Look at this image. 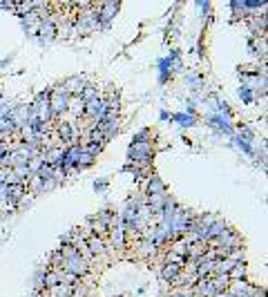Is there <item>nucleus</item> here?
Listing matches in <instances>:
<instances>
[{
    "instance_id": "nucleus-23",
    "label": "nucleus",
    "mask_w": 268,
    "mask_h": 297,
    "mask_svg": "<svg viewBox=\"0 0 268 297\" xmlns=\"http://www.w3.org/2000/svg\"><path fill=\"white\" fill-rule=\"evenodd\" d=\"M172 121L179 123V128H192L194 123H197V116H190V114L186 112H179V114H172Z\"/></svg>"
},
{
    "instance_id": "nucleus-43",
    "label": "nucleus",
    "mask_w": 268,
    "mask_h": 297,
    "mask_svg": "<svg viewBox=\"0 0 268 297\" xmlns=\"http://www.w3.org/2000/svg\"><path fill=\"white\" fill-rule=\"evenodd\" d=\"M0 96H2V88H0Z\"/></svg>"
},
{
    "instance_id": "nucleus-10",
    "label": "nucleus",
    "mask_w": 268,
    "mask_h": 297,
    "mask_svg": "<svg viewBox=\"0 0 268 297\" xmlns=\"http://www.w3.org/2000/svg\"><path fill=\"white\" fill-rule=\"evenodd\" d=\"M214 246H219V248H226V250H234V248H242V239H239V234L237 230H232L230 226H228V230L222 234L219 239H214Z\"/></svg>"
},
{
    "instance_id": "nucleus-8",
    "label": "nucleus",
    "mask_w": 268,
    "mask_h": 297,
    "mask_svg": "<svg viewBox=\"0 0 268 297\" xmlns=\"http://www.w3.org/2000/svg\"><path fill=\"white\" fill-rule=\"evenodd\" d=\"M78 154H80V143H72L70 148H65V154H63V176H67L72 170H76Z\"/></svg>"
},
{
    "instance_id": "nucleus-20",
    "label": "nucleus",
    "mask_w": 268,
    "mask_h": 297,
    "mask_svg": "<svg viewBox=\"0 0 268 297\" xmlns=\"http://www.w3.org/2000/svg\"><path fill=\"white\" fill-rule=\"evenodd\" d=\"M184 78H186V85H188V90H192V92H199V90H201V85H204L201 76H199L194 70L184 72Z\"/></svg>"
},
{
    "instance_id": "nucleus-37",
    "label": "nucleus",
    "mask_w": 268,
    "mask_h": 297,
    "mask_svg": "<svg viewBox=\"0 0 268 297\" xmlns=\"http://www.w3.org/2000/svg\"><path fill=\"white\" fill-rule=\"evenodd\" d=\"M105 188H108V181H96V184H94V190H96V192H103Z\"/></svg>"
},
{
    "instance_id": "nucleus-18",
    "label": "nucleus",
    "mask_w": 268,
    "mask_h": 297,
    "mask_svg": "<svg viewBox=\"0 0 268 297\" xmlns=\"http://www.w3.org/2000/svg\"><path fill=\"white\" fill-rule=\"evenodd\" d=\"M156 250H159V248H156L154 242H148V239H143V237L136 239V252H138L141 257H150V255L154 257Z\"/></svg>"
},
{
    "instance_id": "nucleus-17",
    "label": "nucleus",
    "mask_w": 268,
    "mask_h": 297,
    "mask_svg": "<svg viewBox=\"0 0 268 297\" xmlns=\"http://www.w3.org/2000/svg\"><path fill=\"white\" fill-rule=\"evenodd\" d=\"M226 230H228V224L224 222L222 217H217L212 224H210V228H208V237H210V239H208V244H210V242H214V239H219Z\"/></svg>"
},
{
    "instance_id": "nucleus-14",
    "label": "nucleus",
    "mask_w": 268,
    "mask_h": 297,
    "mask_svg": "<svg viewBox=\"0 0 268 297\" xmlns=\"http://www.w3.org/2000/svg\"><path fill=\"white\" fill-rule=\"evenodd\" d=\"M181 270H184L181 266H176V264H168V262H164V264H161V268H159V277L166 282V284H174L176 277L181 275Z\"/></svg>"
},
{
    "instance_id": "nucleus-3",
    "label": "nucleus",
    "mask_w": 268,
    "mask_h": 297,
    "mask_svg": "<svg viewBox=\"0 0 268 297\" xmlns=\"http://www.w3.org/2000/svg\"><path fill=\"white\" fill-rule=\"evenodd\" d=\"M72 27L74 34H92L100 30V20H98V12L96 4H90V7H80V12L72 18Z\"/></svg>"
},
{
    "instance_id": "nucleus-13",
    "label": "nucleus",
    "mask_w": 268,
    "mask_h": 297,
    "mask_svg": "<svg viewBox=\"0 0 268 297\" xmlns=\"http://www.w3.org/2000/svg\"><path fill=\"white\" fill-rule=\"evenodd\" d=\"M159 194H168L166 190V184L161 181L159 174H154L152 172L150 176H148V186H146V197H159Z\"/></svg>"
},
{
    "instance_id": "nucleus-40",
    "label": "nucleus",
    "mask_w": 268,
    "mask_h": 297,
    "mask_svg": "<svg viewBox=\"0 0 268 297\" xmlns=\"http://www.w3.org/2000/svg\"><path fill=\"white\" fill-rule=\"evenodd\" d=\"M12 58H14V56H7V58H2V60H0V67L9 65V63H12Z\"/></svg>"
},
{
    "instance_id": "nucleus-29",
    "label": "nucleus",
    "mask_w": 268,
    "mask_h": 297,
    "mask_svg": "<svg viewBox=\"0 0 268 297\" xmlns=\"http://www.w3.org/2000/svg\"><path fill=\"white\" fill-rule=\"evenodd\" d=\"M94 159H96V156H92V154H88V152H83V148H80L78 161H76V170H85V168L94 166Z\"/></svg>"
},
{
    "instance_id": "nucleus-6",
    "label": "nucleus",
    "mask_w": 268,
    "mask_h": 297,
    "mask_svg": "<svg viewBox=\"0 0 268 297\" xmlns=\"http://www.w3.org/2000/svg\"><path fill=\"white\" fill-rule=\"evenodd\" d=\"M206 121L210 123V126L214 128V130L228 134V136H232L234 134V128H232V118L228 116V114H208V118Z\"/></svg>"
},
{
    "instance_id": "nucleus-24",
    "label": "nucleus",
    "mask_w": 268,
    "mask_h": 297,
    "mask_svg": "<svg viewBox=\"0 0 268 297\" xmlns=\"http://www.w3.org/2000/svg\"><path fill=\"white\" fill-rule=\"evenodd\" d=\"M210 282H212V286H214V293H226L228 284H230L228 275H210Z\"/></svg>"
},
{
    "instance_id": "nucleus-30",
    "label": "nucleus",
    "mask_w": 268,
    "mask_h": 297,
    "mask_svg": "<svg viewBox=\"0 0 268 297\" xmlns=\"http://www.w3.org/2000/svg\"><path fill=\"white\" fill-rule=\"evenodd\" d=\"M248 50H250V54H266V47H264V38H262V42H260V38H250V42H248Z\"/></svg>"
},
{
    "instance_id": "nucleus-26",
    "label": "nucleus",
    "mask_w": 268,
    "mask_h": 297,
    "mask_svg": "<svg viewBox=\"0 0 268 297\" xmlns=\"http://www.w3.org/2000/svg\"><path fill=\"white\" fill-rule=\"evenodd\" d=\"M228 280H230V282L246 280V262H239V264H234L230 268V272H228Z\"/></svg>"
},
{
    "instance_id": "nucleus-1",
    "label": "nucleus",
    "mask_w": 268,
    "mask_h": 297,
    "mask_svg": "<svg viewBox=\"0 0 268 297\" xmlns=\"http://www.w3.org/2000/svg\"><path fill=\"white\" fill-rule=\"evenodd\" d=\"M152 132L150 128H143L138 130L136 134L132 136V143H130V150H128V159H130L132 166L136 168H148L152 161Z\"/></svg>"
},
{
    "instance_id": "nucleus-21",
    "label": "nucleus",
    "mask_w": 268,
    "mask_h": 297,
    "mask_svg": "<svg viewBox=\"0 0 268 297\" xmlns=\"http://www.w3.org/2000/svg\"><path fill=\"white\" fill-rule=\"evenodd\" d=\"M58 284H63V272L47 268V272H45V282H42V288H52V286H58Z\"/></svg>"
},
{
    "instance_id": "nucleus-33",
    "label": "nucleus",
    "mask_w": 268,
    "mask_h": 297,
    "mask_svg": "<svg viewBox=\"0 0 268 297\" xmlns=\"http://www.w3.org/2000/svg\"><path fill=\"white\" fill-rule=\"evenodd\" d=\"M232 143L239 148V150H244V152H246V154H255V150H252V146H250V143H248V141H244V138H242V136H237V134H232Z\"/></svg>"
},
{
    "instance_id": "nucleus-12",
    "label": "nucleus",
    "mask_w": 268,
    "mask_h": 297,
    "mask_svg": "<svg viewBox=\"0 0 268 297\" xmlns=\"http://www.w3.org/2000/svg\"><path fill=\"white\" fill-rule=\"evenodd\" d=\"M108 234H110V242H112L116 248H123V246H126L128 234H126V228H123V222H121L118 217L112 222V226H110Z\"/></svg>"
},
{
    "instance_id": "nucleus-5",
    "label": "nucleus",
    "mask_w": 268,
    "mask_h": 297,
    "mask_svg": "<svg viewBox=\"0 0 268 297\" xmlns=\"http://www.w3.org/2000/svg\"><path fill=\"white\" fill-rule=\"evenodd\" d=\"M118 9H121V4H118L116 0H110V2H100V4H96L100 27H108L110 22H112V18H116Z\"/></svg>"
},
{
    "instance_id": "nucleus-39",
    "label": "nucleus",
    "mask_w": 268,
    "mask_h": 297,
    "mask_svg": "<svg viewBox=\"0 0 268 297\" xmlns=\"http://www.w3.org/2000/svg\"><path fill=\"white\" fill-rule=\"evenodd\" d=\"M170 116H172V114H168L166 110H161V114H159V118H161V121H170Z\"/></svg>"
},
{
    "instance_id": "nucleus-42",
    "label": "nucleus",
    "mask_w": 268,
    "mask_h": 297,
    "mask_svg": "<svg viewBox=\"0 0 268 297\" xmlns=\"http://www.w3.org/2000/svg\"><path fill=\"white\" fill-rule=\"evenodd\" d=\"M4 141H7V138H2V136H0V146H2V143H4Z\"/></svg>"
},
{
    "instance_id": "nucleus-2",
    "label": "nucleus",
    "mask_w": 268,
    "mask_h": 297,
    "mask_svg": "<svg viewBox=\"0 0 268 297\" xmlns=\"http://www.w3.org/2000/svg\"><path fill=\"white\" fill-rule=\"evenodd\" d=\"M60 255H63V272H70L78 280L90 272V264L80 257V252L74 246H60Z\"/></svg>"
},
{
    "instance_id": "nucleus-27",
    "label": "nucleus",
    "mask_w": 268,
    "mask_h": 297,
    "mask_svg": "<svg viewBox=\"0 0 268 297\" xmlns=\"http://www.w3.org/2000/svg\"><path fill=\"white\" fill-rule=\"evenodd\" d=\"M12 172H14V176H16V181L18 184H27V179H30V168H27V164H20V166H14L12 168Z\"/></svg>"
},
{
    "instance_id": "nucleus-25",
    "label": "nucleus",
    "mask_w": 268,
    "mask_h": 297,
    "mask_svg": "<svg viewBox=\"0 0 268 297\" xmlns=\"http://www.w3.org/2000/svg\"><path fill=\"white\" fill-rule=\"evenodd\" d=\"M83 108H85V103L80 100V96H70V105H67V112H70L72 116H83Z\"/></svg>"
},
{
    "instance_id": "nucleus-35",
    "label": "nucleus",
    "mask_w": 268,
    "mask_h": 297,
    "mask_svg": "<svg viewBox=\"0 0 268 297\" xmlns=\"http://www.w3.org/2000/svg\"><path fill=\"white\" fill-rule=\"evenodd\" d=\"M45 272H47V268H38V270H36V275H34V290H45V288H42Z\"/></svg>"
},
{
    "instance_id": "nucleus-34",
    "label": "nucleus",
    "mask_w": 268,
    "mask_h": 297,
    "mask_svg": "<svg viewBox=\"0 0 268 297\" xmlns=\"http://www.w3.org/2000/svg\"><path fill=\"white\" fill-rule=\"evenodd\" d=\"M96 219H100V222H103L105 226H112V222L116 219V214H114L110 208H103V210H100V212L96 214Z\"/></svg>"
},
{
    "instance_id": "nucleus-7",
    "label": "nucleus",
    "mask_w": 268,
    "mask_h": 297,
    "mask_svg": "<svg viewBox=\"0 0 268 297\" xmlns=\"http://www.w3.org/2000/svg\"><path fill=\"white\" fill-rule=\"evenodd\" d=\"M9 118H12V123H14V128H16V130H22V128L27 126V118H30V105H27V103L12 105Z\"/></svg>"
},
{
    "instance_id": "nucleus-41",
    "label": "nucleus",
    "mask_w": 268,
    "mask_h": 297,
    "mask_svg": "<svg viewBox=\"0 0 268 297\" xmlns=\"http://www.w3.org/2000/svg\"><path fill=\"white\" fill-rule=\"evenodd\" d=\"M0 9H14L12 2H0Z\"/></svg>"
},
{
    "instance_id": "nucleus-15",
    "label": "nucleus",
    "mask_w": 268,
    "mask_h": 297,
    "mask_svg": "<svg viewBox=\"0 0 268 297\" xmlns=\"http://www.w3.org/2000/svg\"><path fill=\"white\" fill-rule=\"evenodd\" d=\"M85 248L90 250V255H92L94 260L105 255V242H103V237H92V234H90V237L85 239Z\"/></svg>"
},
{
    "instance_id": "nucleus-36",
    "label": "nucleus",
    "mask_w": 268,
    "mask_h": 297,
    "mask_svg": "<svg viewBox=\"0 0 268 297\" xmlns=\"http://www.w3.org/2000/svg\"><path fill=\"white\" fill-rule=\"evenodd\" d=\"M72 297H88V286L80 280L76 284H72Z\"/></svg>"
},
{
    "instance_id": "nucleus-38",
    "label": "nucleus",
    "mask_w": 268,
    "mask_h": 297,
    "mask_svg": "<svg viewBox=\"0 0 268 297\" xmlns=\"http://www.w3.org/2000/svg\"><path fill=\"white\" fill-rule=\"evenodd\" d=\"M166 297H192V295L186 293V290H174V293H170V295H166Z\"/></svg>"
},
{
    "instance_id": "nucleus-9",
    "label": "nucleus",
    "mask_w": 268,
    "mask_h": 297,
    "mask_svg": "<svg viewBox=\"0 0 268 297\" xmlns=\"http://www.w3.org/2000/svg\"><path fill=\"white\" fill-rule=\"evenodd\" d=\"M56 134H58L60 143H78V132H76L74 123L58 121L56 123Z\"/></svg>"
},
{
    "instance_id": "nucleus-11",
    "label": "nucleus",
    "mask_w": 268,
    "mask_h": 297,
    "mask_svg": "<svg viewBox=\"0 0 268 297\" xmlns=\"http://www.w3.org/2000/svg\"><path fill=\"white\" fill-rule=\"evenodd\" d=\"M60 85L65 88V92L70 94V96H80V92H83L85 85H88V78H85V76H80V74H76V76L65 78Z\"/></svg>"
},
{
    "instance_id": "nucleus-31",
    "label": "nucleus",
    "mask_w": 268,
    "mask_h": 297,
    "mask_svg": "<svg viewBox=\"0 0 268 297\" xmlns=\"http://www.w3.org/2000/svg\"><path fill=\"white\" fill-rule=\"evenodd\" d=\"M239 98H242L246 105H250L252 100H255V92H252V90L248 88V85H244V83H242V88H239Z\"/></svg>"
},
{
    "instance_id": "nucleus-22",
    "label": "nucleus",
    "mask_w": 268,
    "mask_h": 297,
    "mask_svg": "<svg viewBox=\"0 0 268 297\" xmlns=\"http://www.w3.org/2000/svg\"><path fill=\"white\" fill-rule=\"evenodd\" d=\"M156 70H159V83H168V78L172 76V65L168 58L156 60Z\"/></svg>"
},
{
    "instance_id": "nucleus-19",
    "label": "nucleus",
    "mask_w": 268,
    "mask_h": 297,
    "mask_svg": "<svg viewBox=\"0 0 268 297\" xmlns=\"http://www.w3.org/2000/svg\"><path fill=\"white\" fill-rule=\"evenodd\" d=\"M42 293H45V297H72V286L63 282V284H58V286L45 288Z\"/></svg>"
},
{
    "instance_id": "nucleus-32",
    "label": "nucleus",
    "mask_w": 268,
    "mask_h": 297,
    "mask_svg": "<svg viewBox=\"0 0 268 297\" xmlns=\"http://www.w3.org/2000/svg\"><path fill=\"white\" fill-rule=\"evenodd\" d=\"M80 148H83V152H88V154H92V156H98L100 150H103V146H98V143H94V141L80 143Z\"/></svg>"
},
{
    "instance_id": "nucleus-16",
    "label": "nucleus",
    "mask_w": 268,
    "mask_h": 297,
    "mask_svg": "<svg viewBox=\"0 0 268 297\" xmlns=\"http://www.w3.org/2000/svg\"><path fill=\"white\" fill-rule=\"evenodd\" d=\"M108 230H110V226H105L100 219H96V217L88 219V234H92V237H105Z\"/></svg>"
},
{
    "instance_id": "nucleus-4",
    "label": "nucleus",
    "mask_w": 268,
    "mask_h": 297,
    "mask_svg": "<svg viewBox=\"0 0 268 297\" xmlns=\"http://www.w3.org/2000/svg\"><path fill=\"white\" fill-rule=\"evenodd\" d=\"M67 105H70V94L65 92L63 85H56L50 90V110H52V118L58 121L63 118V114H67Z\"/></svg>"
},
{
    "instance_id": "nucleus-28",
    "label": "nucleus",
    "mask_w": 268,
    "mask_h": 297,
    "mask_svg": "<svg viewBox=\"0 0 268 297\" xmlns=\"http://www.w3.org/2000/svg\"><path fill=\"white\" fill-rule=\"evenodd\" d=\"M94 98H100L98 88L96 85H92V83H88L85 85V90L80 92V100H83V103H90V100H94Z\"/></svg>"
}]
</instances>
